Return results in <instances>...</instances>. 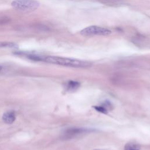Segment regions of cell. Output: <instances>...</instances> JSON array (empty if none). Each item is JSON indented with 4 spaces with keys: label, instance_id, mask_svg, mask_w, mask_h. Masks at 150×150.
<instances>
[{
    "label": "cell",
    "instance_id": "obj_7",
    "mask_svg": "<svg viewBox=\"0 0 150 150\" xmlns=\"http://www.w3.org/2000/svg\"><path fill=\"white\" fill-rule=\"evenodd\" d=\"M141 145L136 142H128L124 146V150H140Z\"/></svg>",
    "mask_w": 150,
    "mask_h": 150
},
{
    "label": "cell",
    "instance_id": "obj_9",
    "mask_svg": "<svg viewBox=\"0 0 150 150\" xmlns=\"http://www.w3.org/2000/svg\"><path fill=\"white\" fill-rule=\"evenodd\" d=\"M99 2L108 5H119L122 3V0H97Z\"/></svg>",
    "mask_w": 150,
    "mask_h": 150
},
{
    "label": "cell",
    "instance_id": "obj_2",
    "mask_svg": "<svg viewBox=\"0 0 150 150\" xmlns=\"http://www.w3.org/2000/svg\"><path fill=\"white\" fill-rule=\"evenodd\" d=\"M40 5L37 0H14L11 2V6L19 11H31L36 9Z\"/></svg>",
    "mask_w": 150,
    "mask_h": 150
},
{
    "label": "cell",
    "instance_id": "obj_4",
    "mask_svg": "<svg viewBox=\"0 0 150 150\" xmlns=\"http://www.w3.org/2000/svg\"><path fill=\"white\" fill-rule=\"evenodd\" d=\"M91 131L90 129L84 128H70L64 131L62 137L64 139H71L79 135L88 133Z\"/></svg>",
    "mask_w": 150,
    "mask_h": 150
},
{
    "label": "cell",
    "instance_id": "obj_1",
    "mask_svg": "<svg viewBox=\"0 0 150 150\" xmlns=\"http://www.w3.org/2000/svg\"><path fill=\"white\" fill-rule=\"evenodd\" d=\"M40 61L54 64L77 68H86L88 67L91 65V62L86 60L53 56L40 55Z\"/></svg>",
    "mask_w": 150,
    "mask_h": 150
},
{
    "label": "cell",
    "instance_id": "obj_10",
    "mask_svg": "<svg viewBox=\"0 0 150 150\" xmlns=\"http://www.w3.org/2000/svg\"><path fill=\"white\" fill-rule=\"evenodd\" d=\"M94 108L98 111L104 113V114H107V109L103 107V106H94Z\"/></svg>",
    "mask_w": 150,
    "mask_h": 150
},
{
    "label": "cell",
    "instance_id": "obj_3",
    "mask_svg": "<svg viewBox=\"0 0 150 150\" xmlns=\"http://www.w3.org/2000/svg\"><path fill=\"white\" fill-rule=\"evenodd\" d=\"M111 33V31L110 29L98 26H90L80 31V34L87 36L94 35L106 36Z\"/></svg>",
    "mask_w": 150,
    "mask_h": 150
},
{
    "label": "cell",
    "instance_id": "obj_6",
    "mask_svg": "<svg viewBox=\"0 0 150 150\" xmlns=\"http://www.w3.org/2000/svg\"><path fill=\"white\" fill-rule=\"evenodd\" d=\"M80 86L79 82L76 81H69L66 84V88L68 91H74L77 90Z\"/></svg>",
    "mask_w": 150,
    "mask_h": 150
},
{
    "label": "cell",
    "instance_id": "obj_5",
    "mask_svg": "<svg viewBox=\"0 0 150 150\" xmlns=\"http://www.w3.org/2000/svg\"><path fill=\"white\" fill-rule=\"evenodd\" d=\"M16 118L15 112L13 111H6L5 113H4L2 119L3 121L7 124H11L13 123Z\"/></svg>",
    "mask_w": 150,
    "mask_h": 150
},
{
    "label": "cell",
    "instance_id": "obj_8",
    "mask_svg": "<svg viewBox=\"0 0 150 150\" xmlns=\"http://www.w3.org/2000/svg\"><path fill=\"white\" fill-rule=\"evenodd\" d=\"M17 44L11 42H0V48H18Z\"/></svg>",
    "mask_w": 150,
    "mask_h": 150
},
{
    "label": "cell",
    "instance_id": "obj_11",
    "mask_svg": "<svg viewBox=\"0 0 150 150\" xmlns=\"http://www.w3.org/2000/svg\"><path fill=\"white\" fill-rule=\"evenodd\" d=\"M2 66H0V71H1V70H2Z\"/></svg>",
    "mask_w": 150,
    "mask_h": 150
}]
</instances>
